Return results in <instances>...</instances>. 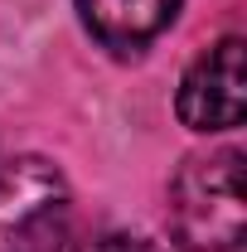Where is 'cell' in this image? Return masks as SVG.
I'll list each match as a JSON object with an SVG mask.
<instances>
[{
    "label": "cell",
    "instance_id": "1",
    "mask_svg": "<svg viewBox=\"0 0 247 252\" xmlns=\"http://www.w3.org/2000/svg\"><path fill=\"white\" fill-rule=\"evenodd\" d=\"M170 228L189 252H238L247 233L243 151L189 156L170 180Z\"/></svg>",
    "mask_w": 247,
    "mask_h": 252
},
{
    "label": "cell",
    "instance_id": "2",
    "mask_svg": "<svg viewBox=\"0 0 247 252\" xmlns=\"http://www.w3.org/2000/svg\"><path fill=\"white\" fill-rule=\"evenodd\" d=\"M0 252H73V194L54 160L0 165Z\"/></svg>",
    "mask_w": 247,
    "mask_h": 252
},
{
    "label": "cell",
    "instance_id": "3",
    "mask_svg": "<svg viewBox=\"0 0 247 252\" xmlns=\"http://www.w3.org/2000/svg\"><path fill=\"white\" fill-rule=\"evenodd\" d=\"M175 112L189 131H228L247 112V68H243V39L228 34L209 54L189 63Z\"/></svg>",
    "mask_w": 247,
    "mask_h": 252
},
{
    "label": "cell",
    "instance_id": "4",
    "mask_svg": "<svg viewBox=\"0 0 247 252\" xmlns=\"http://www.w3.org/2000/svg\"><path fill=\"white\" fill-rule=\"evenodd\" d=\"M78 15L102 49L141 54L155 34L170 30L180 15V0H78Z\"/></svg>",
    "mask_w": 247,
    "mask_h": 252
},
{
    "label": "cell",
    "instance_id": "5",
    "mask_svg": "<svg viewBox=\"0 0 247 252\" xmlns=\"http://www.w3.org/2000/svg\"><path fill=\"white\" fill-rule=\"evenodd\" d=\"M88 252H146V248H141V238H126V233H107V238H97Z\"/></svg>",
    "mask_w": 247,
    "mask_h": 252
}]
</instances>
